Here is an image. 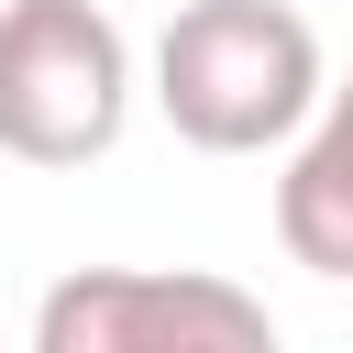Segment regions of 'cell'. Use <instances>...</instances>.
<instances>
[{"instance_id": "6da1fadb", "label": "cell", "mask_w": 353, "mask_h": 353, "mask_svg": "<svg viewBox=\"0 0 353 353\" xmlns=\"http://www.w3.org/2000/svg\"><path fill=\"white\" fill-rule=\"evenodd\" d=\"M154 110L199 154L298 143L320 110V33L287 0H176L154 33Z\"/></svg>"}, {"instance_id": "5b68a950", "label": "cell", "mask_w": 353, "mask_h": 353, "mask_svg": "<svg viewBox=\"0 0 353 353\" xmlns=\"http://www.w3.org/2000/svg\"><path fill=\"white\" fill-rule=\"evenodd\" d=\"M320 121H331V132L353 143V77H342V88H320Z\"/></svg>"}, {"instance_id": "3957f363", "label": "cell", "mask_w": 353, "mask_h": 353, "mask_svg": "<svg viewBox=\"0 0 353 353\" xmlns=\"http://www.w3.org/2000/svg\"><path fill=\"white\" fill-rule=\"evenodd\" d=\"M33 353H276V320L199 265H77L44 287Z\"/></svg>"}, {"instance_id": "277c9868", "label": "cell", "mask_w": 353, "mask_h": 353, "mask_svg": "<svg viewBox=\"0 0 353 353\" xmlns=\"http://www.w3.org/2000/svg\"><path fill=\"white\" fill-rule=\"evenodd\" d=\"M276 243L309 265V276H353V143L320 121L287 176H276Z\"/></svg>"}, {"instance_id": "7a4b0ae2", "label": "cell", "mask_w": 353, "mask_h": 353, "mask_svg": "<svg viewBox=\"0 0 353 353\" xmlns=\"http://www.w3.org/2000/svg\"><path fill=\"white\" fill-rule=\"evenodd\" d=\"M132 121V44L99 0H0V154L88 165Z\"/></svg>"}]
</instances>
